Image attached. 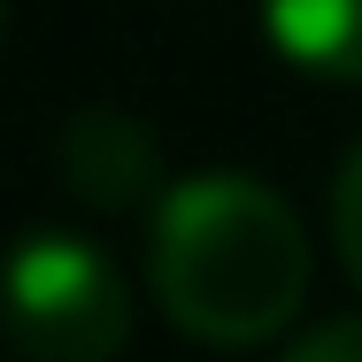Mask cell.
<instances>
[{
	"label": "cell",
	"instance_id": "cell-1",
	"mask_svg": "<svg viewBox=\"0 0 362 362\" xmlns=\"http://www.w3.org/2000/svg\"><path fill=\"white\" fill-rule=\"evenodd\" d=\"M146 278L177 332L209 347H255L278 339L308 300V239L270 185L201 170L162 193Z\"/></svg>",
	"mask_w": 362,
	"mask_h": 362
},
{
	"label": "cell",
	"instance_id": "cell-2",
	"mask_svg": "<svg viewBox=\"0 0 362 362\" xmlns=\"http://www.w3.org/2000/svg\"><path fill=\"white\" fill-rule=\"evenodd\" d=\"M8 324L47 362H100L132 339V300L100 247L70 231H31L8 262Z\"/></svg>",
	"mask_w": 362,
	"mask_h": 362
},
{
	"label": "cell",
	"instance_id": "cell-3",
	"mask_svg": "<svg viewBox=\"0 0 362 362\" xmlns=\"http://www.w3.org/2000/svg\"><path fill=\"white\" fill-rule=\"evenodd\" d=\"M54 162H62V185L93 209H132L162 177L154 132L132 108H77L62 124V139H54Z\"/></svg>",
	"mask_w": 362,
	"mask_h": 362
},
{
	"label": "cell",
	"instance_id": "cell-4",
	"mask_svg": "<svg viewBox=\"0 0 362 362\" xmlns=\"http://www.w3.org/2000/svg\"><path fill=\"white\" fill-rule=\"evenodd\" d=\"M262 31L293 70L362 85V0H262Z\"/></svg>",
	"mask_w": 362,
	"mask_h": 362
},
{
	"label": "cell",
	"instance_id": "cell-5",
	"mask_svg": "<svg viewBox=\"0 0 362 362\" xmlns=\"http://www.w3.org/2000/svg\"><path fill=\"white\" fill-rule=\"evenodd\" d=\"M332 239H339V262L362 286V146L339 162V185H332Z\"/></svg>",
	"mask_w": 362,
	"mask_h": 362
},
{
	"label": "cell",
	"instance_id": "cell-6",
	"mask_svg": "<svg viewBox=\"0 0 362 362\" xmlns=\"http://www.w3.org/2000/svg\"><path fill=\"white\" fill-rule=\"evenodd\" d=\"M293 362H362V316H339V324H316L293 339Z\"/></svg>",
	"mask_w": 362,
	"mask_h": 362
}]
</instances>
